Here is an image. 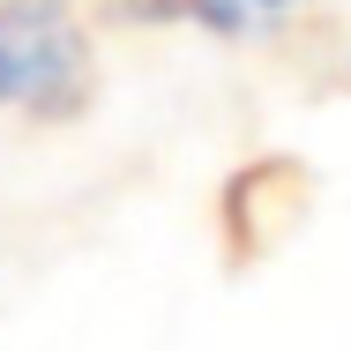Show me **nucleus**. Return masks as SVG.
<instances>
[{"instance_id":"obj_1","label":"nucleus","mask_w":351,"mask_h":351,"mask_svg":"<svg viewBox=\"0 0 351 351\" xmlns=\"http://www.w3.org/2000/svg\"><path fill=\"white\" fill-rule=\"evenodd\" d=\"M0 105L38 120L90 105V45L60 0H0Z\"/></svg>"},{"instance_id":"obj_2","label":"nucleus","mask_w":351,"mask_h":351,"mask_svg":"<svg viewBox=\"0 0 351 351\" xmlns=\"http://www.w3.org/2000/svg\"><path fill=\"white\" fill-rule=\"evenodd\" d=\"M306 210V165L299 157H262V165H247L232 187H224V254L232 262H254L262 247H277L284 232L299 224Z\"/></svg>"}]
</instances>
